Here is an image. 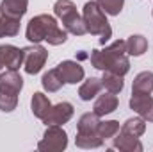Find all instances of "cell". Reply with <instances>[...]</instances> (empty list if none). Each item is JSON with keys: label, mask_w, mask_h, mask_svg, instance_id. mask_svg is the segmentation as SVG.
<instances>
[{"label": "cell", "mask_w": 153, "mask_h": 152, "mask_svg": "<svg viewBox=\"0 0 153 152\" xmlns=\"http://www.w3.org/2000/svg\"><path fill=\"white\" fill-rule=\"evenodd\" d=\"M41 84H43V88H45L48 93H55V91H59L66 82H64V79L61 77V74L57 72V68H52V70H48L46 74H43Z\"/></svg>", "instance_id": "cell-16"}, {"label": "cell", "mask_w": 153, "mask_h": 152, "mask_svg": "<svg viewBox=\"0 0 153 152\" xmlns=\"http://www.w3.org/2000/svg\"><path fill=\"white\" fill-rule=\"evenodd\" d=\"M53 13H55V16L62 22V27H64L70 34L84 36V34L87 32V31H85V25H84V18L78 14L76 5L71 0H57L55 5H53Z\"/></svg>", "instance_id": "cell-4"}, {"label": "cell", "mask_w": 153, "mask_h": 152, "mask_svg": "<svg viewBox=\"0 0 153 152\" xmlns=\"http://www.w3.org/2000/svg\"><path fill=\"white\" fill-rule=\"evenodd\" d=\"M119 122H116V120H105V122H100L98 123V129H96V132H98V136L100 138H103V140H107V138H114L116 134L119 132Z\"/></svg>", "instance_id": "cell-25"}, {"label": "cell", "mask_w": 153, "mask_h": 152, "mask_svg": "<svg viewBox=\"0 0 153 152\" xmlns=\"http://www.w3.org/2000/svg\"><path fill=\"white\" fill-rule=\"evenodd\" d=\"M103 138H100L96 132L94 134H80V132H76V138H75V143L76 147H80V149H98V147H102L103 145Z\"/></svg>", "instance_id": "cell-24"}, {"label": "cell", "mask_w": 153, "mask_h": 152, "mask_svg": "<svg viewBox=\"0 0 153 152\" xmlns=\"http://www.w3.org/2000/svg\"><path fill=\"white\" fill-rule=\"evenodd\" d=\"M23 88V79L18 74V70H5L0 74V91L9 95H18Z\"/></svg>", "instance_id": "cell-10"}, {"label": "cell", "mask_w": 153, "mask_h": 152, "mask_svg": "<svg viewBox=\"0 0 153 152\" xmlns=\"http://www.w3.org/2000/svg\"><path fill=\"white\" fill-rule=\"evenodd\" d=\"M103 88V84H102V79H96V77H89L80 88H78V97L82 99V100H91V99H94L98 93H100V90Z\"/></svg>", "instance_id": "cell-15"}, {"label": "cell", "mask_w": 153, "mask_h": 152, "mask_svg": "<svg viewBox=\"0 0 153 152\" xmlns=\"http://www.w3.org/2000/svg\"><path fill=\"white\" fill-rule=\"evenodd\" d=\"M27 7H29V0H2L0 14L11 18H22L27 13Z\"/></svg>", "instance_id": "cell-14"}, {"label": "cell", "mask_w": 153, "mask_h": 152, "mask_svg": "<svg viewBox=\"0 0 153 152\" xmlns=\"http://www.w3.org/2000/svg\"><path fill=\"white\" fill-rule=\"evenodd\" d=\"M30 108H32V113L34 116H38L39 120H43L46 114L50 113V109H52V102L48 100V97L46 95H43V93H34L32 95V100H30Z\"/></svg>", "instance_id": "cell-17"}, {"label": "cell", "mask_w": 153, "mask_h": 152, "mask_svg": "<svg viewBox=\"0 0 153 152\" xmlns=\"http://www.w3.org/2000/svg\"><path fill=\"white\" fill-rule=\"evenodd\" d=\"M96 4L100 5V9L105 13V14H111V16H117L125 5V0H96Z\"/></svg>", "instance_id": "cell-26"}, {"label": "cell", "mask_w": 153, "mask_h": 152, "mask_svg": "<svg viewBox=\"0 0 153 152\" xmlns=\"http://www.w3.org/2000/svg\"><path fill=\"white\" fill-rule=\"evenodd\" d=\"M130 109H134L146 122H153V97L150 93H132Z\"/></svg>", "instance_id": "cell-8"}, {"label": "cell", "mask_w": 153, "mask_h": 152, "mask_svg": "<svg viewBox=\"0 0 153 152\" xmlns=\"http://www.w3.org/2000/svg\"><path fill=\"white\" fill-rule=\"evenodd\" d=\"M153 91V72L137 74L132 84V93H152Z\"/></svg>", "instance_id": "cell-20"}, {"label": "cell", "mask_w": 153, "mask_h": 152, "mask_svg": "<svg viewBox=\"0 0 153 152\" xmlns=\"http://www.w3.org/2000/svg\"><path fill=\"white\" fill-rule=\"evenodd\" d=\"M23 66V48L14 45H0V72L4 68L18 70Z\"/></svg>", "instance_id": "cell-7"}, {"label": "cell", "mask_w": 153, "mask_h": 152, "mask_svg": "<svg viewBox=\"0 0 153 152\" xmlns=\"http://www.w3.org/2000/svg\"><path fill=\"white\" fill-rule=\"evenodd\" d=\"M112 145H114V149H119V150H123V152H143V149H144L137 136L126 134L123 131H119L114 136Z\"/></svg>", "instance_id": "cell-13"}, {"label": "cell", "mask_w": 153, "mask_h": 152, "mask_svg": "<svg viewBox=\"0 0 153 152\" xmlns=\"http://www.w3.org/2000/svg\"><path fill=\"white\" fill-rule=\"evenodd\" d=\"M89 61L94 68L102 72H112L117 75H126L130 70V61L126 57V41L117 39L103 50H93Z\"/></svg>", "instance_id": "cell-1"}, {"label": "cell", "mask_w": 153, "mask_h": 152, "mask_svg": "<svg viewBox=\"0 0 153 152\" xmlns=\"http://www.w3.org/2000/svg\"><path fill=\"white\" fill-rule=\"evenodd\" d=\"M55 68L61 74V77L64 79L66 84H76L84 79V68L76 61H62Z\"/></svg>", "instance_id": "cell-11"}, {"label": "cell", "mask_w": 153, "mask_h": 152, "mask_svg": "<svg viewBox=\"0 0 153 152\" xmlns=\"http://www.w3.org/2000/svg\"><path fill=\"white\" fill-rule=\"evenodd\" d=\"M148 50V39L141 34H132L130 38L126 39V54L139 57Z\"/></svg>", "instance_id": "cell-18"}, {"label": "cell", "mask_w": 153, "mask_h": 152, "mask_svg": "<svg viewBox=\"0 0 153 152\" xmlns=\"http://www.w3.org/2000/svg\"><path fill=\"white\" fill-rule=\"evenodd\" d=\"M119 131H123V132H126V134H132V136H137V138H139V136H143L144 131H146V120L141 118V116L128 118V120L121 125Z\"/></svg>", "instance_id": "cell-22"}, {"label": "cell", "mask_w": 153, "mask_h": 152, "mask_svg": "<svg viewBox=\"0 0 153 152\" xmlns=\"http://www.w3.org/2000/svg\"><path fill=\"white\" fill-rule=\"evenodd\" d=\"M98 123H100V116L96 113H85L80 116L78 120V125H76V132L80 134H94L96 129H98ZM98 134V132H96Z\"/></svg>", "instance_id": "cell-19"}, {"label": "cell", "mask_w": 153, "mask_h": 152, "mask_svg": "<svg viewBox=\"0 0 153 152\" xmlns=\"http://www.w3.org/2000/svg\"><path fill=\"white\" fill-rule=\"evenodd\" d=\"M73 116V106L70 102H59L55 106H52L50 113L43 118V123L46 125H62L66 122H70Z\"/></svg>", "instance_id": "cell-9"}, {"label": "cell", "mask_w": 153, "mask_h": 152, "mask_svg": "<svg viewBox=\"0 0 153 152\" xmlns=\"http://www.w3.org/2000/svg\"><path fill=\"white\" fill-rule=\"evenodd\" d=\"M20 20L22 18H11L5 14H0V38H11L20 32Z\"/></svg>", "instance_id": "cell-21"}, {"label": "cell", "mask_w": 153, "mask_h": 152, "mask_svg": "<svg viewBox=\"0 0 153 152\" xmlns=\"http://www.w3.org/2000/svg\"><path fill=\"white\" fill-rule=\"evenodd\" d=\"M102 84H103V88H105L107 91H111V93H119V91L125 88L123 75H117V74H112V72H103Z\"/></svg>", "instance_id": "cell-23"}, {"label": "cell", "mask_w": 153, "mask_h": 152, "mask_svg": "<svg viewBox=\"0 0 153 152\" xmlns=\"http://www.w3.org/2000/svg\"><path fill=\"white\" fill-rule=\"evenodd\" d=\"M48 59V52L39 43H32L23 48V68L29 75H36L43 70Z\"/></svg>", "instance_id": "cell-6"}, {"label": "cell", "mask_w": 153, "mask_h": 152, "mask_svg": "<svg viewBox=\"0 0 153 152\" xmlns=\"http://www.w3.org/2000/svg\"><path fill=\"white\" fill-rule=\"evenodd\" d=\"M68 147V134L61 125H48L41 141L38 143V150L41 152H61Z\"/></svg>", "instance_id": "cell-5"}, {"label": "cell", "mask_w": 153, "mask_h": 152, "mask_svg": "<svg viewBox=\"0 0 153 152\" xmlns=\"http://www.w3.org/2000/svg\"><path fill=\"white\" fill-rule=\"evenodd\" d=\"M117 104H119V100H117L116 93H111V91H107V93L100 95V97L94 100V106H93V113H96L98 116H105V114H111V113H114L116 109H117Z\"/></svg>", "instance_id": "cell-12"}, {"label": "cell", "mask_w": 153, "mask_h": 152, "mask_svg": "<svg viewBox=\"0 0 153 152\" xmlns=\"http://www.w3.org/2000/svg\"><path fill=\"white\" fill-rule=\"evenodd\" d=\"M16 106H18V95H9V93L0 91V111L11 113L16 109Z\"/></svg>", "instance_id": "cell-27"}, {"label": "cell", "mask_w": 153, "mask_h": 152, "mask_svg": "<svg viewBox=\"0 0 153 152\" xmlns=\"http://www.w3.org/2000/svg\"><path fill=\"white\" fill-rule=\"evenodd\" d=\"M82 18H84V25L85 31L93 36H100V45H105L111 36H112V29L109 25V20L105 16V13L100 9V5L96 2H85L84 11H82Z\"/></svg>", "instance_id": "cell-3"}, {"label": "cell", "mask_w": 153, "mask_h": 152, "mask_svg": "<svg viewBox=\"0 0 153 152\" xmlns=\"http://www.w3.org/2000/svg\"><path fill=\"white\" fill-rule=\"evenodd\" d=\"M27 39L30 43H41V41H48L50 45H62L68 39V31L61 29L55 22L53 16L50 14H38L34 16L29 25H27Z\"/></svg>", "instance_id": "cell-2"}]
</instances>
